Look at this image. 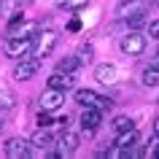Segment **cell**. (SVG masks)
Listing matches in <instances>:
<instances>
[{"mask_svg": "<svg viewBox=\"0 0 159 159\" xmlns=\"http://www.w3.org/2000/svg\"><path fill=\"white\" fill-rule=\"evenodd\" d=\"M143 84L146 86H159V59L143 70Z\"/></svg>", "mask_w": 159, "mask_h": 159, "instance_id": "4fadbf2b", "label": "cell"}, {"mask_svg": "<svg viewBox=\"0 0 159 159\" xmlns=\"http://www.w3.org/2000/svg\"><path fill=\"white\" fill-rule=\"evenodd\" d=\"M67 30H70V33H78V30H81V19H70V22H67Z\"/></svg>", "mask_w": 159, "mask_h": 159, "instance_id": "d4e9b609", "label": "cell"}, {"mask_svg": "<svg viewBox=\"0 0 159 159\" xmlns=\"http://www.w3.org/2000/svg\"><path fill=\"white\" fill-rule=\"evenodd\" d=\"M86 3H89V0H65V6H67V8H84Z\"/></svg>", "mask_w": 159, "mask_h": 159, "instance_id": "603a6c76", "label": "cell"}, {"mask_svg": "<svg viewBox=\"0 0 159 159\" xmlns=\"http://www.w3.org/2000/svg\"><path fill=\"white\" fill-rule=\"evenodd\" d=\"M135 143H138V129H127V132H119V138L113 140V146L119 148H127V151H135ZM135 157H140V151H135Z\"/></svg>", "mask_w": 159, "mask_h": 159, "instance_id": "30bf717a", "label": "cell"}, {"mask_svg": "<svg viewBox=\"0 0 159 159\" xmlns=\"http://www.w3.org/2000/svg\"><path fill=\"white\" fill-rule=\"evenodd\" d=\"M94 78L100 81V84H116V78H119V70H116V65H111V62H102V65H97L94 67Z\"/></svg>", "mask_w": 159, "mask_h": 159, "instance_id": "9c48e42d", "label": "cell"}, {"mask_svg": "<svg viewBox=\"0 0 159 159\" xmlns=\"http://www.w3.org/2000/svg\"><path fill=\"white\" fill-rule=\"evenodd\" d=\"M157 6H159V0H157Z\"/></svg>", "mask_w": 159, "mask_h": 159, "instance_id": "1f68e13d", "label": "cell"}, {"mask_svg": "<svg viewBox=\"0 0 159 159\" xmlns=\"http://www.w3.org/2000/svg\"><path fill=\"white\" fill-rule=\"evenodd\" d=\"M78 143H81V138L75 132H62L57 138V154L59 157H70V154H75V148H78Z\"/></svg>", "mask_w": 159, "mask_h": 159, "instance_id": "52a82bcc", "label": "cell"}, {"mask_svg": "<svg viewBox=\"0 0 159 159\" xmlns=\"http://www.w3.org/2000/svg\"><path fill=\"white\" fill-rule=\"evenodd\" d=\"M30 143H33V148H46V146L54 143V138H51L49 132H43V127H41V129L33 135V140H30Z\"/></svg>", "mask_w": 159, "mask_h": 159, "instance_id": "2e32d148", "label": "cell"}, {"mask_svg": "<svg viewBox=\"0 0 159 159\" xmlns=\"http://www.w3.org/2000/svg\"><path fill=\"white\" fill-rule=\"evenodd\" d=\"M102 121V111L97 108H86L84 113H81V127H92V129H97Z\"/></svg>", "mask_w": 159, "mask_h": 159, "instance_id": "7c38bea8", "label": "cell"}, {"mask_svg": "<svg viewBox=\"0 0 159 159\" xmlns=\"http://www.w3.org/2000/svg\"><path fill=\"white\" fill-rule=\"evenodd\" d=\"M75 100H78V105H84V108H97V111H111L113 108V102H111L108 97H102V94L92 92V89L75 92Z\"/></svg>", "mask_w": 159, "mask_h": 159, "instance_id": "7a4b0ae2", "label": "cell"}, {"mask_svg": "<svg viewBox=\"0 0 159 159\" xmlns=\"http://www.w3.org/2000/svg\"><path fill=\"white\" fill-rule=\"evenodd\" d=\"M19 6H30V3H33V0H16Z\"/></svg>", "mask_w": 159, "mask_h": 159, "instance_id": "f1b7e54d", "label": "cell"}, {"mask_svg": "<svg viewBox=\"0 0 159 159\" xmlns=\"http://www.w3.org/2000/svg\"><path fill=\"white\" fill-rule=\"evenodd\" d=\"M33 143L22 140V138H11V140H6V157L11 159H25V157H33Z\"/></svg>", "mask_w": 159, "mask_h": 159, "instance_id": "277c9868", "label": "cell"}, {"mask_svg": "<svg viewBox=\"0 0 159 159\" xmlns=\"http://www.w3.org/2000/svg\"><path fill=\"white\" fill-rule=\"evenodd\" d=\"M127 25H129V27H143V25H146V8L132 11V14L127 16Z\"/></svg>", "mask_w": 159, "mask_h": 159, "instance_id": "ac0fdd59", "label": "cell"}, {"mask_svg": "<svg viewBox=\"0 0 159 159\" xmlns=\"http://www.w3.org/2000/svg\"><path fill=\"white\" fill-rule=\"evenodd\" d=\"M35 27H38V25H33V22H27V25H22V27H8V35H11V38H30V35H33L35 33Z\"/></svg>", "mask_w": 159, "mask_h": 159, "instance_id": "9a60e30c", "label": "cell"}, {"mask_svg": "<svg viewBox=\"0 0 159 159\" xmlns=\"http://www.w3.org/2000/svg\"><path fill=\"white\" fill-rule=\"evenodd\" d=\"M8 11V0H0V14H6Z\"/></svg>", "mask_w": 159, "mask_h": 159, "instance_id": "4316f807", "label": "cell"}, {"mask_svg": "<svg viewBox=\"0 0 159 159\" xmlns=\"http://www.w3.org/2000/svg\"><path fill=\"white\" fill-rule=\"evenodd\" d=\"M121 51L129 54V57H140L143 51H146V35L140 33H129L121 38Z\"/></svg>", "mask_w": 159, "mask_h": 159, "instance_id": "5b68a950", "label": "cell"}, {"mask_svg": "<svg viewBox=\"0 0 159 159\" xmlns=\"http://www.w3.org/2000/svg\"><path fill=\"white\" fill-rule=\"evenodd\" d=\"M49 86L51 89H73L75 86V73H62V70H57L49 78Z\"/></svg>", "mask_w": 159, "mask_h": 159, "instance_id": "8fae6325", "label": "cell"}, {"mask_svg": "<svg viewBox=\"0 0 159 159\" xmlns=\"http://www.w3.org/2000/svg\"><path fill=\"white\" fill-rule=\"evenodd\" d=\"M14 108H16V97H14V92L6 89V86H0V111H14Z\"/></svg>", "mask_w": 159, "mask_h": 159, "instance_id": "5bb4252c", "label": "cell"}, {"mask_svg": "<svg viewBox=\"0 0 159 159\" xmlns=\"http://www.w3.org/2000/svg\"><path fill=\"white\" fill-rule=\"evenodd\" d=\"M57 41H59V33H57V30H43V33L38 35V41L33 43V54H35V59L49 57L51 51H54V46H57Z\"/></svg>", "mask_w": 159, "mask_h": 159, "instance_id": "6da1fadb", "label": "cell"}, {"mask_svg": "<svg viewBox=\"0 0 159 159\" xmlns=\"http://www.w3.org/2000/svg\"><path fill=\"white\" fill-rule=\"evenodd\" d=\"M140 157H157V159H159V135H157L151 143H146V146H143Z\"/></svg>", "mask_w": 159, "mask_h": 159, "instance_id": "ffe728a7", "label": "cell"}, {"mask_svg": "<svg viewBox=\"0 0 159 159\" xmlns=\"http://www.w3.org/2000/svg\"><path fill=\"white\" fill-rule=\"evenodd\" d=\"M154 135H159V116L154 119Z\"/></svg>", "mask_w": 159, "mask_h": 159, "instance_id": "83f0119b", "label": "cell"}, {"mask_svg": "<svg viewBox=\"0 0 159 159\" xmlns=\"http://www.w3.org/2000/svg\"><path fill=\"white\" fill-rule=\"evenodd\" d=\"M22 19H25V16H22V11H19V14H14V16H11V25H8V27H16V25H22Z\"/></svg>", "mask_w": 159, "mask_h": 159, "instance_id": "484cf974", "label": "cell"}, {"mask_svg": "<svg viewBox=\"0 0 159 159\" xmlns=\"http://www.w3.org/2000/svg\"><path fill=\"white\" fill-rule=\"evenodd\" d=\"M75 57H78V62L84 65V62H92L94 51H92V46H89V43H84V46H78V54H75Z\"/></svg>", "mask_w": 159, "mask_h": 159, "instance_id": "44dd1931", "label": "cell"}, {"mask_svg": "<svg viewBox=\"0 0 159 159\" xmlns=\"http://www.w3.org/2000/svg\"><path fill=\"white\" fill-rule=\"evenodd\" d=\"M35 73H38V59H25L22 57V62L14 67V78L16 81H30Z\"/></svg>", "mask_w": 159, "mask_h": 159, "instance_id": "ba28073f", "label": "cell"}, {"mask_svg": "<svg viewBox=\"0 0 159 159\" xmlns=\"http://www.w3.org/2000/svg\"><path fill=\"white\" fill-rule=\"evenodd\" d=\"M148 33H151V38H157V41H159V19H154V22L148 25Z\"/></svg>", "mask_w": 159, "mask_h": 159, "instance_id": "cb8c5ba5", "label": "cell"}, {"mask_svg": "<svg viewBox=\"0 0 159 159\" xmlns=\"http://www.w3.org/2000/svg\"><path fill=\"white\" fill-rule=\"evenodd\" d=\"M0 129H3V119H0Z\"/></svg>", "mask_w": 159, "mask_h": 159, "instance_id": "f546056e", "label": "cell"}, {"mask_svg": "<svg viewBox=\"0 0 159 159\" xmlns=\"http://www.w3.org/2000/svg\"><path fill=\"white\" fill-rule=\"evenodd\" d=\"M65 105V89H46V92L41 94V108L43 111H59Z\"/></svg>", "mask_w": 159, "mask_h": 159, "instance_id": "8992f818", "label": "cell"}, {"mask_svg": "<svg viewBox=\"0 0 159 159\" xmlns=\"http://www.w3.org/2000/svg\"><path fill=\"white\" fill-rule=\"evenodd\" d=\"M135 127V121L129 116H116L113 119V129H116V132H127V129H132Z\"/></svg>", "mask_w": 159, "mask_h": 159, "instance_id": "d6986e66", "label": "cell"}, {"mask_svg": "<svg viewBox=\"0 0 159 159\" xmlns=\"http://www.w3.org/2000/svg\"><path fill=\"white\" fill-rule=\"evenodd\" d=\"M54 119L49 116V111H43V113H38V127H49Z\"/></svg>", "mask_w": 159, "mask_h": 159, "instance_id": "7402d4cb", "label": "cell"}, {"mask_svg": "<svg viewBox=\"0 0 159 159\" xmlns=\"http://www.w3.org/2000/svg\"><path fill=\"white\" fill-rule=\"evenodd\" d=\"M157 59H159V49H157Z\"/></svg>", "mask_w": 159, "mask_h": 159, "instance_id": "4dcf8cb0", "label": "cell"}, {"mask_svg": "<svg viewBox=\"0 0 159 159\" xmlns=\"http://www.w3.org/2000/svg\"><path fill=\"white\" fill-rule=\"evenodd\" d=\"M78 67H81V62H78V57H65V59H59L57 70H62V73H75Z\"/></svg>", "mask_w": 159, "mask_h": 159, "instance_id": "e0dca14e", "label": "cell"}, {"mask_svg": "<svg viewBox=\"0 0 159 159\" xmlns=\"http://www.w3.org/2000/svg\"><path fill=\"white\" fill-rule=\"evenodd\" d=\"M3 51H6V57H11V59H22V57H27V54L33 51V41H30V38H11L8 35V41L3 43Z\"/></svg>", "mask_w": 159, "mask_h": 159, "instance_id": "3957f363", "label": "cell"}]
</instances>
